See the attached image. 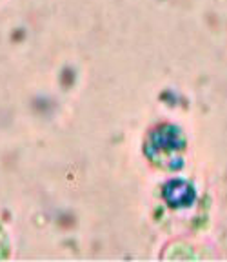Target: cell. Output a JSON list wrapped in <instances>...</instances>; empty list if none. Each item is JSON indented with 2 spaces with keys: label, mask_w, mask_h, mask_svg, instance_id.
<instances>
[{
  "label": "cell",
  "mask_w": 227,
  "mask_h": 262,
  "mask_svg": "<svg viewBox=\"0 0 227 262\" xmlns=\"http://www.w3.org/2000/svg\"><path fill=\"white\" fill-rule=\"evenodd\" d=\"M196 199L195 186L187 180L174 179L164 186V201L171 208H189Z\"/></svg>",
  "instance_id": "7a4b0ae2"
},
{
  "label": "cell",
  "mask_w": 227,
  "mask_h": 262,
  "mask_svg": "<svg viewBox=\"0 0 227 262\" xmlns=\"http://www.w3.org/2000/svg\"><path fill=\"white\" fill-rule=\"evenodd\" d=\"M184 149H186V137H184L180 127L171 126V124H162L151 133L147 151H149V157H153L154 162L160 164L162 168H182L180 153Z\"/></svg>",
  "instance_id": "6da1fadb"
}]
</instances>
